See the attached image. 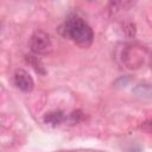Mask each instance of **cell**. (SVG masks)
<instances>
[{
	"label": "cell",
	"mask_w": 152,
	"mask_h": 152,
	"mask_svg": "<svg viewBox=\"0 0 152 152\" xmlns=\"http://www.w3.org/2000/svg\"><path fill=\"white\" fill-rule=\"evenodd\" d=\"M63 120H64V115H63V113L59 112V110H53V112L46 113L45 116H44V121H45L46 124L52 125V126L59 125Z\"/></svg>",
	"instance_id": "6"
},
{
	"label": "cell",
	"mask_w": 152,
	"mask_h": 152,
	"mask_svg": "<svg viewBox=\"0 0 152 152\" xmlns=\"http://www.w3.org/2000/svg\"><path fill=\"white\" fill-rule=\"evenodd\" d=\"M26 62L37 71V72H40V74H45V70H44V65L42 63V61L34 56V55H26Z\"/></svg>",
	"instance_id": "7"
},
{
	"label": "cell",
	"mask_w": 152,
	"mask_h": 152,
	"mask_svg": "<svg viewBox=\"0 0 152 152\" xmlns=\"http://www.w3.org/2000/svg\"><path fill=\"white\" fill-rule=\"evenodd\" d=\"M28 46L31 51L36 55L50 53L52 50V42L50 34L43 30H36L28 40Z\"/></svg>",
	"instance_id": "2"
},
{
	"label": "cell",
	"mask_w": 152,
	"mask_h": 152,
	"mask_svg": "<svg viewBox=\"0 0 152 152\" xmlns=\"http://www.w3.org/2000/svg\"><path fill=\"white\" fill-rule=\"evenodd\" d=\"M151 64H152V57H151Z\"/></svg>",
	"instance_id": "9"
},
{
	"label": "cell",
	"mask_w": 152,
	"mask_h": 152,
	"mask_svg": "<svg viewBox=\"0 0 152 152\" xmlns=\"http://www.w3.org/2000/svg\"><path fill=\"white\" fill-rule=\"evenodd\" d=\"M81 116H82V114H81V112H74L71 115H70V118L72 119V121L74 122H78L80 121V119H81Z\"/></svg>",
	"instance_id": "8"
},
{
	"label": "cell",
	"mask_w": 152,
	"mask_h": 152,
	"mask_svg": "<svg viewBox=\"0 0 152 152\" xmlns=\"http://www.w3.org/2000/svg\"><path fill=\"white\" fill-rule=\"evenodd\" d=\"M121 58H122L124 64L129 69L139 68V65H141V63L144 61V57L140 55L138 48L132 46V45L125 46V49L122 50V53H121Z\"/></svg>",
	"instance_id": "3"
},
{
	"label": "cell",
	"mask_w": 152,
	"mask_h": 152,
	"mask_svg": "<svg viewBox=\"0 0 152 152\" xmlns=\"http://www.w3.org/2000/svg\"><path fill=\"white\" fill-rule=\"evenodd\" d=\"M59 33L63 37L71 39L78 46L86 49L89 48L94 40V33L91 27L78 17L69 18L59 27Z\"/></svg>",
	"instance_id": "1"
},
{
	"label": "cell",
	"mask_w": 152,
	"mask_h": 152,
	"mask_svg": "<svg viewBox=\"0 0 152 152\" xmlns=\"http://www.w3.org/2000/svg\"><path fill=\"white\" fill-rule=\"evenodd\" d=\"M132 93L134 96L142 99V100H151L152 99V84L151 83H139L133 89Z\"/></svg>",
	"instance_id": "5"
},
{
	"label": "cell",
	"mask_w": 152,
	"mask_h": 152,
	"mask_svg": "<svg viewBox=\"0 0 152 152\" xmlns=\"http://www.w3.org/2000/svg\"><path fill=\"white\" fill-rule=\"evenodd\" d=\"M14 84L23 91H31L34 87V82L30 74L23 69H18L14 72Z\"/></svg>",
	"instance_id": "4"
}]
</instances>
